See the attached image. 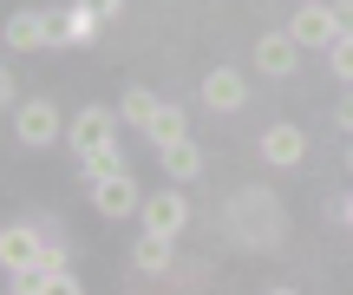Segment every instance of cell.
Wrapping results in <instances>:
<instances>
[{
    "mask_svg": "<svg viewBox=\"0 0 353 295\" xmlns=\"http://www.w3.org/2000/svg\"><path fill=\"white\" fill-rule=\"evenodd\" d=\"M203 105H210V112H242V105H249V86H242L236 66H216V73H203Z\"/></svg>",
    "mask_w": 353,
    "mask_h": 295,
    "instance_id": "8",
    "label": "cell"
},
{
    "mask_svg": "<svg viewBox=\"0 0 353 295\" xmlns=\"http://www.w3.org/2000/svg\"><path fill=\"white\" fill-rule=\"evenodd\" d=\"M327 66H334V79H347V86H353V33H341L327 46Z\"/></svg>",
    "mask_w": 353,
    "mask_h": 295,
    "instance_id": "18",
    "label": "cell"
},
{
    "mask_svg": "<svg viewBox=\"0 0 353 295\" xmlns=\"http://www.w3.org/2000/svg\"><path fill=\"white\" fill-rule=\"evenodd\" d=\"M347 171H353V138H347Z\"/></svg>",
    "mask_w": 353,
    "mask_h": 295,
    "instance_id": "23",
    "label": "cell"
},
{
    "mask_svg": "<svg viewBox=\"0 0 353 295\" xmlns=\"http://www.w3.org/2000/svg\"><path fill=\"white\" fill-rule=\"evenodd\" d=\"M144 230H157V236H183V223H190V204H183V191H157V197H144Z\"/></svg>",
    "mask_w": 353,
    "mask_h": 295,
    "instance_id": "7",
    "label": "cell"
},
{
    "mask_svg": "<svg viewBox=\"0 0 353 295\" xmlns=\"http://www.w3.org/2000/svg\"><path fill=\"white\" fill-rule=\"evenodd\" d=\"M144 131H151L157 151H170V144H183V138H190V118H183V105H157V118H151Z\"/></svg>",
    "mask_w": 353,
    "mask_h": 295,
    "instance_id": "11",
    "label": "cell"
},
{
    "mask_svg": "<svg viewBox=\"0 0 353 295\" xmlns=\"http://www.w3.org/2000/svg\"><path fill=\"white\" fill-rule=\"evenodd\" d=\"M99 20L105 13H92V7H65V13H46V46H85L92 33H99Z\"/></svg>",
    "mask_w": 353,
    "mask_h": 295,
    "instance_id": "4",
    "label": "cell"
},
{
    "mask_svg": "<svg viewBox=\"0 0 353 295\" xmlns=\"http://www.w3.org/2000/svg\"><path fill=\"white\" fill-rule=\"evenodd\" d=\"M33 295H85V283H79L72 269H52V276H39V289Z\"/></svg>",
    "mask_w": 353,
    "mask_h": 295,
    "instance_id": "17",
    "label": "cell"
},
{
    "mask_svg": "<svg viewBox=\"0 0 353 295\" xmlns=\"http://www.w3.org/2000/svg\"><path fill=\"white\" fill-rule=\"evenodd\" d=\"M170 243H176V236H157V230H144V236H138V269L164 276V269H170Z\"/></svg>",
    "mask_w": 353,
    "mask_h": 295,
    "instance_id": "14",
    "label": "cell"
},
{
    "mask_svg": "<svg viewBox=\"0 0 353 295\" xmlns=\"http://www.w3.org/2000/svg\"><path fill=\"white\" fill-rule=\"evenodd\" d=\"M157 105H164V99H157L151 86H131V92H125V105H118V118H125V125H151Z\"/></svg>",
    "mask_w": 353,
    "mask_h": 295,
    "instance_id": "13",
    "label": "cell"
},
{
    "mask_svg": "<svg viewBox=\"0 0 353 295\" xmlns=\"http://www.w3.org/2000/svg\"><path fill=\"white\" fill-rule=\"evenodd\" d=\"M118 171H125L118 144H112V151H92V158H79V178H85V184H99V178H118Z\"/></svg>",
    "mask_w": 353,
    "mask_h": 295,
    "instance_id": "16",
    "label": "cell"
},
{
    "mask_svg": "<svg viewBox=\"0 0 353 295\" xmlns=\"http://www.w3.org/2000/svg\"><path fill=\"white\" fill-rule=\"evenodd\" d=\"M13 131H20V144H59V131H65V118H59V105L52 99H26V105H13Z\"/></svg>",
    "mask_w": 353,
    "mask_h": 295,
    "instance_id": "2",
    "label": "cell"
},
{
    "mask_svg": "<svg viewBox=\"0 0 353 295\" xmlns=\"http://www.w3.org/2000/svg\"><path fill=\"white\" fill-rule=\"evenodd\" d=\"M334 118H341V131L353 138V99H341V112H334Z\"/></svg>",
    "mask_w": 353,
    "mask_h": 295,
    "instance_id": "20",
    "label": "cell"
},
{
    "mask_svg": "<svg viewBox=\"0 0 353 295\" xmlns=\"http://www.w3.org/2000/svg\"><path fill=\"white\" fill-rule=\"evenodd\" d=\"M294 66H301V46H294V33H262V39H255V73L288 79Z\"/></svg>",
    "mask_w": 353,
    "mask_h": 295,
    "instance_id": "9",
    "label": "cell"
},
{
    "mask_svg": "<svg viewBox=\"0 0 353 295\" xmlns=\"http://www.w3.org/2000/svg\"><path fill=\"white\" fill-rule=\"evenodd\" d=\"M341 223H347V236H353V197H347V204H341Z\"/></svg>",
    "mask_w": 353,
    "mask_h": 295,
    "instance_id": "22",
    "label": "cell"
},
{
    "mask_svg": "<svg viewBox=\"0 0 353 295\" xmlns=\"http://www.w3.org/2000/svg\"><path fill=\"white\" fill-rule=\"evenodd\" d=\"M39 256H46V236L39 230H26V223H7V230H0V263H7L13 276H26Z\"/></svg>",
    "mask_w": 353,
    "mask_h": 295,
    "instance_id": "6",
    "label": "cell"
},
{
    "mask_svg": "<svg viewBox=\"0 0 353 295\" xmlns=\"http://www.w3.org/2000/svg\"><path fill=\"white\" fill-rule=\"evenodd\" d=\"M262 158H268V164H281V171H294L307 158V131L301 125H268L262 131Z\"/></svg>",
    "mask_w": 353,
    "mask_h": 295,
    "instance_id": "10",
    "label": "cell"
},
{
    "mask_svg": "<svg viewBox=\"0 0 353 295\" xmlns=\"http://www.w3.org/2000/svg\"><path fill=\"white\" fill-rule=\"evenodd\" d=\"M268 295H294V289H268Z\"/></svg>",
    "mask_w": 353,
    "mask_h": 295,
    "instance_id": "24",
    "label": "cell"
},
{
    "mask_svg": "<svg viewBox=\"0 0 353 295\" xmlns=\"http://www.w3.org/2000/svg\"><path fill=\"white\" fill-rule=\"evenodd\" d=\"M65 138H72V151L79 158H92V151H112V138H118V118L105 112V105H85V112L65 125Z\"/></svg>",
    "mask_w": 353,
    "mask_h": 295,
    "instance_id": "3",
    "label": "cell"
},
{
    "mask_svg": "<svg viewBox=\"0 0 353 295\" xmlns=\"http://www.w3.org/2000/svg\"><path fill=\"white\" fill-rule=\"evenodd\" d=\"M79 7H92V13H118L125 0H79Z\"/></svg>",
    "mask_w": 353,
    "mask_h": 295,
    "instance_id": "21",
    "label": "cell"
},
{
    "mask_svg": "<svg viewBox=\"0 0 353 295\" xmlns=\"http://www.w3.org/2000/svg\"><path fill=\"white\" fill-rule=\"evenodd\" d=\"M334 13H341V33H353V0H334Z\"/></svg>",
    "mask_w": 353,
    "mask_h": 295,
    "instance_id": "19",
    "label": "cell"
},
{
    "mask_svg": "<svg viewBox=\"0 0 353 295\" xmlns=\"http://www.w3.org/2000/svg\"><path fill=\"white\" fill-rule=\"evenodd\" d=\"M164 171H170V178L176 184H190V178H196V171H203V151H196V144H170V151H164Z\"/></svg>",
    "mask_w": 353,
    "mask_h": 295,
    "instance_id": "15",
    "label": "cell"
},
{
    "mask_svg": "<svg viewBox=\"0 0 353 295\" xmlns=\"http://www.w3.org/2000/svg\"><path fill=\"white\" fill-rule=\"evenodd\" d=\"M92 210H99V217H131V210H144L138 178H131V171H118V178H99V184H92Z\"/></svg>",
    "mask_w": 353,
    "mask_h": 295,
    "instance_id": "5",
    "label": "cell"
},
{
    "mask_svg": "<svg viewBox=\"0 0 353 295\" xmlns=\"http://www.w3.org/2000/svg\"><path fill=\"white\" fill-rule=\"evenodd\" d=\"M7 46L13 53H33V46H46V13H13V20H7Z\"/></svg>",
    "mask_w": 353,
    "mask_h": 295,
    "instance_id": "12",
    "label": "cell"
},
{
    "mask_svg": "<svg viewBox=\"0 0 353 295\" xmlns=\"http://www.w3.org/2000/svg\"><path fill=\"white\" fill-rule=\"evenodd\" d=\"M288 33H294V46H321V53H327L334 39H341V13H334V0H301L294 20H288Z\"/></svg>",
    "mask_w": 353,
    "mask_h": 295,
    "instance_id": "1",
    "label": "cell"
}]
</instances>
